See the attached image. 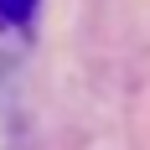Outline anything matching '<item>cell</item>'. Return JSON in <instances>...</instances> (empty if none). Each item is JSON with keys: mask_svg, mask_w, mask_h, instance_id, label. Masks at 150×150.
Listing matches in <instances>:
<instances>
[{"mask_svg": "<svg viewBox=\"0 0 150 150\" xmlns=\"http://www.w3.org/2000/svg\"><path fill=\"white\" fill-rule=\"evenodd\" d=\"M31 11H36V0H0V21H11V26L31 21Z\"/></svg>", "mask_w": 150, "mask_h": 150, "instance_id": "1", "label": "cell"}]
</instances>
